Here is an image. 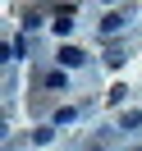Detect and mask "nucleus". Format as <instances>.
<instances>
[{"label":"nucleus","instance_id":"423d86ee","mask_svg":"<svg viewBox=\"0 0 142 151\" xmlns=\"http://www.w3.org/2000/svg\"><path fill=\"white\" fill-rule=\"evenodd\" d=\"M50 137H55V128H37V133H32V142H37V147H46Z\"/></svg>","mask_w":142,"mask_h":151},{"label":"nucleus","instance_id":"7ed1b4c3","mask_svg":"<svg viewBox=\"0 0 142 151\" xmlns=\"http://www.w3.org/2000/svg\"><path fill=\"white\" fill-rule=\"evenodd\" d=\"M138 124H142V114H138V110H128V114H124V119H119V128H124V133H133V128H138Z\"/></svg>","mask_w":142,"mask_h":151},{"label":"nucleus","instance_id":"20e7f679","mask_svg":"<svg viewBox=\"0 0 142 151\" xmlns=\"http://www.w3.org/2000/svg\"><path fill=\"white\" fill-rule=\"evenodd\" d=\"M124 60H128V55H124V46H110V50H105V64H124Z\"/></svg>","mask_w":142,"mask_h":151},{"label":"nucleus","instance_id":"f257e3e1","mask_svg":"<svg viewBox=\"0 0 142 151\" xmlns=\"http://www.w3.org/2000/svg\"><path fill=\"white\" fill-rule=\"evenodd\" d=\"M119 28H124V9H110L101 19V37H110V32H119Z\"/></svg>","mask_w":142,"mask_h":151},{"label":"nucleus","instance_id":"f03ea898","mask_svg":"<svg viewBox=\"0 0 142 151\" xmlns=\"http://www.w3.org/2000/svg\"><path fill=\"white\" fill-rule=\"evenodd\" d=\"M60 64H64V69H78V64H83V50H78V46H64V50H60Z\"/></svg>","mask_w":142,"mask_h":151},{"label":"nucleus","instance_id":"39448f33","mask_svg":"<svg viewBox=\"0 0 142 151\" xmlns=\"http://www.w3.org/2000/svg\"><path fill=\"white\" fill-rule=\"evenodd\" d=\"M78 119V110H74V105H64V110H55V124H74Z\"/></svg>","mask_w":142,"mask_h":151}]
</instances>
